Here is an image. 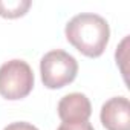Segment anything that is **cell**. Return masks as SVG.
Returning <instances> with one entry per match:
<instances>
[{"mask_svg":"<svg viewBox=\"0 0 130 130\" xmlns=\"http://www.w3.org/2000/svg\"><path fill=\"white\" fill-rule=\"evenodd\" d=\"M3 130H38V128H37L35 125L29 124V122H23V121H20V122H12V124L6 125Z\"/></svg>","mask_w":130,"mask_h":130,"instance_id":"obj_8","label":"cell"},{"mask_svg":"<svg viewBox=\"0 0 130 130\" xmlns=\"http://www.w3.org/2000/svg\"><path fill=\"white\" fill-rule=\"evenodd\" d=\"M40 74L41 81L47 89H61L77 78L78 63L66 51L55 49L41 58Z\"/></svg>","mask_w":130,"mask_h":130,"instance_id":"obj_2","label":"cell"},{"mask_svg":"<svg viewBox=\"0 0 130 130\" xmlns=\"http://www.w3.org/2000/svg\"><path fill=\"white\" fill-rule=\"evenodd\" d=\"M92 115V106L84 93H69L58 103V116L64 124H78L89 121Z\"/></svg>","mask_w":130,"mask_h":130,"instance_id":"obj_4","label":"cell"},{"mask_svg":"<svg viewBox=\"0 0 130 130\" xmlns=\"http://www.w3.org/2000/svg\"><path fill=\"white\" fill-rule=\"evenodd\" d=\"M101 124L107 130H130V104L125 96H113L101 107Z\"/></svg>","mask_w":130,"mask_h":130,"instance_id":"obj_5","label":"cell"},{"mask_svg":"<svg viewBox=\"0 0 130 130\" xmlns=\"http://www.w3.org/2000/svg\"><path fill=\"white\" fill-rule=\"evenodd\" d=\"M64 34L78 52L89 58H96L106 51L110 38V28L101 15L83 12L68 22Z\"/></svg>","mask_w":130,"mask_h":130,"instance_id":"obj_1","label":"cell"},{"mask_svg":"<svg viewBox=\"0 0 130 130\" xmlns=\"http://www.w3.org/2000/svg\"><path fill=\"white\" fill-rule=\"evenodd\" d=\"M57 130H95L93 125L86 121V122H78V124H61Z\"/></svg>","mask_w":130,"mask_h":130,"instance_id":"obj_7","label":"cell"},{"mask_svg":"<svg viewBox=\"0 0 130 130\" xmlns=\"http://www.w3.org/2000/svg\"><path fill=\"white\" fill-rule=\"evenodd\" d=\"M34 87V72L23 60H11L0 66V95L17 101L26 98Z\"/></svg>","mask_w":130,"mask_h":130,"instance_id":"obj_3","label":"cell"},{"mask_svg":"<svg viewBox=\"0 0 130 130\" xmlns=\"http://www.w3.org/2000/svg\"><path fill=\"white\" fill-rule=\"evenodd\" d=\"M31 8L29 0H14V2H0V17L5 19H17L28 12Z\"/></svg>","mask_w":130,"mask_h":130,"instance_id":"obj_6","label":"cell"}]
</instances>
